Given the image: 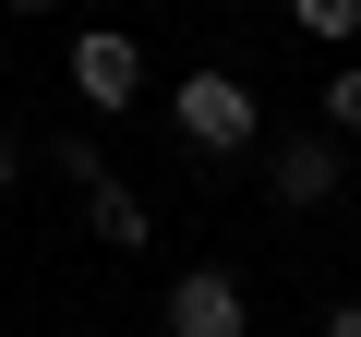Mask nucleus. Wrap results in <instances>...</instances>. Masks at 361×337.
Masks as SVG:
<instances>
[{"label": "nucleus", "instance_id": "f03ea898", "mask_svg": "<svg viewBox=\"0 0 361 337\" xmlns=\"http://www.w3.org/2000/svg\"><path fill=\"white\" fill-rule=\"evenodd\" d=\"M73 97H85L97 121H121V109L145 97V49H133L121 25H85V37H73Z\"/></svg>", "mask_w": 361, "mask_h": 337}, {"label": "nucleus", "instance_id": "9d476101", "mask_svg": "<svg viewBox=\"0 0 361 337\" xmlns=\"http://www.w3.org/2000/svg\"><path fill=\"white\" fill-rule=\"evenodd\" d=\"M0 13H61V0H0Z\"/></svg>", "mask_w": 361, "mask_h": 337}, {"label": "nucleus", "instance_id": "f257e3e1", "mask_svg": "<svg viewBox=\"0 0 361 337\" xmlns=\"http://www.w3.org/2000/svg\"><path fill=\"white\" fill-rule=\"evenodd\" d=\"M169 133L193 145V157H241V145H265V109H253L241 73L205 61V73H180V85H169Z\"/></svg>", "mask_w": 361, "mask_h": 337}, {"label": "nucleus", "instance_id": "0eeeda50", "mask_svg": "<svg viewBox=\"0 0 361 337\" xmlns=\"http://www.w3.org/2000/svg\"><path fill=\"white\" fill-rule=\"evenodd\" d=\"M325 121H337V133H361V61H337V73H325Z\"/></svg>", "mask_w": 361, "mask_h": 337}, {"label": "nucleus", "instance_id": "1a4fd4ad", "mask_svg": "<svg viewBox=\"0 0 361 337\" xmlns=\"http://www.w3.org/2000/svg\"><path fill=\"white\" fill-rule=\"evenodd\" d=\"M325 337H361V301H337V313H325Z\"/></svg>", "mask_w": 361, "mask_h": 337}, {"label": "nucleus", "instance_id": "20e7f679", "mask_svg": "<svg viewBox=\"0 0 361 337\" xmlns=\"http://www.w3.org/2000/svg\"><path fill=\"white\" fill-rule=\"evenodd\" d=\"M169 337H253V313H241V277L229 265H193V277H169V313H157Z\"/></svg>", "mask_w": 361, "mask_h": 337}, {"label": "nucleus", "instance_id": "423d86ee", "mask_svg": "<svg viewBox=\"0 0 361 337\" xmlns=\"http://www.w3.org/2000/svg\"><path fill=\"white\" fill-rule=\"evenodd\" d=\"M289 25H301V37H325V49H337V37H361V0H289Z\"/></svg>", "mask_w": 361, "mask_h": 337}, {"label": "nucleus", "instance_id": "7ed1b4c3", "mask_svg": "<svg viewBox=\"0 0 361 337\" xmlns=\"http://www.w3.org/2000/svg\"><path fill=\"white\" fill-rule=\"evenodd\" d=\"M337 181H349V157H337L325 133H289V145H265V193H277L289 217H313V205H337Z\"/></svg>", "mask_w": 361, "mask_h": 337}, {"label": "nucleus", "instance_id": "6e6552de", "mask_svg": "<svg viewBox=\"0 0 361 337\" xmlns=\"http://www.w3.org/2000/svg\"><path fill=\"white\" fill-rule=\"evenodd\" d=\"M13 168H25V145H13V121H0V193H13Z\"/></svg>", "mask_w": 361, "mask_h": 337}, {"label": "nucleus", "instance_id": "39448f33", "mask_svg": "<svg viewBox=\"0 0 361 337\" xmlns=\"http://www.w3.org/2000/svg\"><path fill=\"white\" fill-rule=\"evenodd\" d=\"M85 229H97L109 253H145V193H121V181H85Z\"/></svg>", "mask_w": 361, "mask_h": 337}]
</instances>
